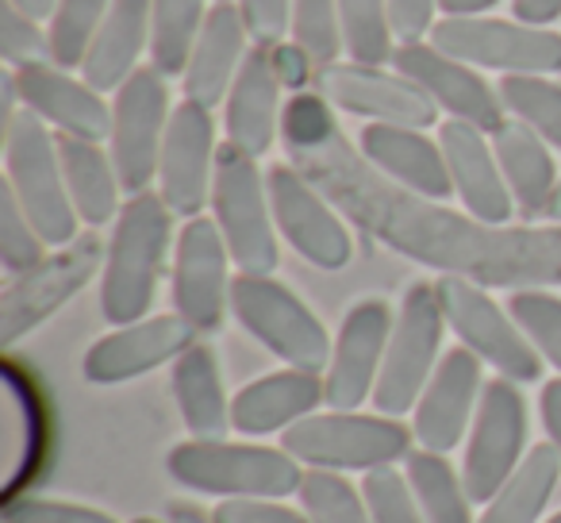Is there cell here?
Here are the masks:
<instances>
[{"label": "cell", "mask_w": 561, "mask_h": 523, "mask_svg": "<svg viewBox=\"0 0 561 523\" xmlns=\"http://www.w3.org/2000/svg\"><path fill=\"white\" fill-rule=\"evenodd\" d=\"M58 158H62L66 189L89 227H101L119 216V173L112 155H104L101 143L78 139V135H58Z\"/></svg>", "instance_id": "4dcf8cb0"}, {"label": "cell", "mask_w": 561, "mask_h": 523, "mask_svg": "<svg viewBox=\"0 0 561 523\" xmlns=\"http://www.w3.org/2000/svg\"><path fill=\"white\" fill-rule=\"evenodd\" d=\"M397 73H404L412 86H420L438 109H446L454 120L481 127L484 135H496L504 120V101L500 93L473 70L469 62H458L435 43H400L392 55Z\"/></svg>", "instance_id": "e0dca14e"}, {"label": "cell", "mask_w": 561, "mask_h": 523, "mask_svg": "<svg viewBox=\"0 0 561 523\" xmlns=\"http://www.w3.org/2000/svg\"><path fill=\"white\" fill-rule=\"evenodd\" d=\"M435 293L443 305L446 328L461 339V346H469L477 359L489 362L500 377H512V382H538L542 377V354L530 346L515 316L496 308V300L481 285H473L469 277L446 274L435 282Z\"/></svg>", "instance_id": "ba28073f"}, {"label": "cell", "mask_w": 561, "mask_h": 523, "mask_svg": "<svg viewBox=\"0 0 561 523\" xmlns=\"http://www.w3.org/2000/svg\"><path fill=\"white\" fill-rule=\"evenodd\" d=\"M242 58H247V24L234 4H216L208 9L204 32L193 47L185 70V96L204 109H216L234 86Z\"/></svg>", "instance_id": "4316f807"}, {"label": "cell", "mask_w": 561, "mask_h": 523, "mask_svg": "<svg viewBox=\"0 0 561 523\" xmlns=\"http://www.w3.org/2000/svg\"><path fill=\"white\" fill-rule=\"evenodd\" d=\"M438 0H389L392 35L400 43H423V35L438 24L435 20Z\"/></svg>", "instance_id": "7dc6e473"}, {"label": "cell", "mask_w": 561, "mask_h": 523, "mask_svg": "<svg viewBox=\"0 0 561 523\" xmlns=\"http://www.w3.org/2000/svg\"><path fill=\"white\" fill-rule=\"evenodd\" d=\"M150 4L154 0H112L108 16L81 62V78L96 93L119 89L139 70L135 62H139L142 47H150Z\"/></svg>", "instance_id": "83f0119b"}, {"label": "cell", "mask_w": 561, "mask_h": 523, "mask_svg": "<svg viewBox=\"0 0 561 523\" xmlns=\"http://www.w3.org/2000/svg\"><path fill=\"white\" fill-rule=\"evenodd\" d=\"M446 316L431 282H420L404 293L397 328H392L385 366L377 377L374 405L381 416H404L420 405L431 374L438 369V343H443Z\"/></svg>", "instance_id": "9c48e42d"}, {"label": "cell", "mask_w": 561, "mask_h": 523, "mask_svg": "<svg viewBox=\"0 0 561 523\" xmlns=\"http://www.w3.org/2000/svg\"><path fill=\"white\" fill-rule=\"evenodd\" d=\"M297 497L312 523H374L366 497L339 469H308L300 477Z\"/></svg>", "instance_id": "74e56055"}, {"label": "cell", "mask_w": 561, "mask_h": 523, "mask_svg": "<svg viewBox=\"0 0 561 523\" xmlns=\"http://www.w3.org/2000/svg\"><path fill=\"white\" fill-rule=\"evenodd\" d=\"M362 158L381 178L423 201H446L454 193L450 166H446L443 143H431L420 127L397 124H366L362 127Z\"/></svg>", "instance_id": "cb8c5ba5"}, {"label": "cell", "mask_w": 561, "mask_h": 523, "mask_svg": "<svg viewBox=\"0 0 561 523\" xmlns=\"http://www.w3.org/2000/svg\"><path fill=\"white\" fill-rule=\"evenodd\" d=\"M24 109H32L43 124L58 127V135L101 143L112 135V109L101 101L89 81H73L55 62H27L12 70Z\"/></svg>", "instance_id": "7402d4cb"}, {"label": "cell", "mask_w": 561, "mask_h": 523, "mask_svg": "<svg viewBox=\"0 0 561 523\" xmlns=\"http://www.w3.org/2000/svg\"><path fill=\"white\" fill-rule=\"evenodd\" d=\"M112 0H58L55 16H50V62L58 70H73L85 62L104 16H108Z\"/></svg>", "instance_id": "d590c367"}, {"label": "cell", "mask_w": 561, "mask_h": 523, "mask_svg": "<svg viewBox=\"0 0 561 523\" xmlns=\"http://www.w3.org/2000/svg\"><path fill=\"white\" fill-rule=\"evenodd\" d=\"M546 216L561 224V181H558V189H553V201H550V212H546Z\"/></svg>", "instance_id": "db71d44e"}, {"label": "cell", "mask_w": 561, "mask_h": 523, "mask_svg": "<svg viewBox=\"0 0 561 523\" xmlns=\"http://www.w3.org/2000/svg\"><path fill=\"white\" fill-rule=\"evenodd\" d=\"M4 162H9V189L24 204L35 231L47 239V247H66L78 239V208L66 189L58 139L47 132L32 109L12 112L4 127Z\"/></svg>", "instance_id": "277c9868"}, {"label": "cell", "mask_w": 561, "mask_h": 523, "mask_svg": "<svg viewBox=\"0 0 561 523\" xmlns=\"http://www.w3.org/2000/svg\"><path fill=\"white\" fill-rule=\"evenodd\" d=\"M527 443V405L515 389L512 377H492L481 389L473 428H469L466 462H461V481L477 504H489L500 485L519 469Z\"/></svg>", "instance_id": "4fadbf2b"}, {"label": "cell", "mask_w": 561, "mask_h": 523, "mask_svg": "<svg viewBox=\"0 0 561 523\" xmlns=\"http://www.w3.org/2000/svg\"><path fill=\"white\" fill-rule=\"evenodd\" d=\"M173 397L193 439H224V431L231 428V405L224 397L219 359L211 346L193 343L173 362Z\"/></svg>", "instance_id": "f546056e"}, {"label": "cell", "mask_w": 561, "mask_h": 523, "mask_svg": "<svg viewBox=\"0 0 561 523\" xmlns=\"http://www.w3.org/2000/svg\"><path fill=\"white\" fill-rule=\"evenodd\" d=\"M328 400V382L312 369H280V374L257 377L231 400V428L242 435H273L289 431L293 423L316 416Z\"/></svg>", "instance_id": "d4e9b609"}, {"label": "cell", "mask_w": 561, "mask_h": 523, "mask_svg": "<svg viewBox=\"0 0 561 523\" xmlns=\"http://www.w3.org/2000/svg\"><path fill=\"white\" fill-rule=\"evenodd\" d=\"M404 462H408V485H412L427 523H477L473 512H469L473 497H469L458 469L446 462V454L412 451Z\"/></svg>", "instance_id": "836d02e7"}, {"label": "cell", "mask_w": 561, "mask_h": 523, "mask_svg": "<svg viewBox=\"0 0 561 523\" xmlns=\"http://www.w3.org/2000/svg\"><path fill=\"white\" fill-rule=\"evenodd\" d=\"M431 43L450 58L500 73H561V35L519 20L443 16L431 27Z\"/></svg>", "instance_id": "30bf717a"}, {"label": "cell", "mask_w": 561, "mask_h": 523, "mask_svg": "<svg viewBox=\"0 0 561 523\" xmlns=\"http://www.w3.org/2000/svg\"><path fill=\"white\" fill-rule=\"evenodd\" d=\"M512 12L519 24L546 27L561 16V0H512Z\"/></svg>", "instance_id": "681fc988"}, {"label": "cell", "mask_w": 561, "mask_h": 523, "mask_svg": "<svg viewBox=\"0 0 561 523\" xmlns=\"http://www.w3.org/2000/svg\"><path fill=\"white\" fill-rule=\"evenodd\" d=\"M196 343V331L181 316H154V320L127 323L89 346L81 374L93 385H119L158 369L162 362H178Z\"/></svg>", "instance_id": "44dd1931"}, {"label": "cell", "mask_w": 561, "mask_h": 523, "mask_svg": "<svg viewBox=\"0 0 561 523\" xmlns=\"http://www.w3.org/2000/svg\"><path fill=\"white\" fill-rule=\"evenodd\" d=\"M507 312L515 316L530 346L561 374V300L542 289H519L507 300Z\"/></svg>", "instance_id": "ab89813d"}, {"label": "cell", "mask_w": 561, "mask_h": 523, "mask_svg": "<svg viewBox=\"0 0 561 523\" xmlns=\"http://www.w3.org/2000/svg\"><path fill=\"white\" fill-rule=\"evenodd\" d=\"M208 20V0H154L150 4V62L165 78L188 70L193 47Z\"/></svg>", "instance_id": "d6a6232c"}, {"label": "cell", "mask_w": 561, "mask_h": 523, "mask_svg": "<svg viewBox=\"0 0 561 523\" xmlns=\"http://www.w3.org/2000/svg\"><path fill=\"white\" fill-rule=\"evenodd\" d=\"M481 359L469 346H454L443 354L438 369L431 374L420 405H415L412 435L423 451L450 454L461 443L466 428H473L477 405H481Z\"/></svg>", "instance_id": "ffe728a7"}, {"label": "cell", "mask_w": 561, "mask_h": 523, "mask_svg": "<svg viewBox=\"0 0 561 523\" xmlns=\"http://www.w3.org/2000/svg\"><path fill=\"white\" fill-rule=\"evenodd\" d=\"M280 81L273 70L270 47L247 50L234 86L227 93V143L262 158L280 132Z\"/></svg>", "instance_id": "484cf974"}, {"label": "cell", "mask_w": 561, "mask_h": 523, "mask_svg": "<svg viewBox=\"0 0 561 523\" xmlns=\"http://www.w3.org/2000/svg\"><path fill=\"white\" fill-rule=\"evenodd\" d=\"M104 250L108 247H101L96 235H78L73 242L58 247V254L43 258L35 270L12 277L9 289L0 293V343H20L27 331L50 320L66 300L78 297L101 266Z\"/></svg>", "instance_id": "7c38bea8"}, {"label": "cell", "mask_w": 561, "mask_h": 523, "mask_svg": "<svg viewBox=\"0 0 561 523\" xmlns=\"http://www.w3.org/2000/svg\"><path fill=\"white\" fill-rule=\"evenodd\" d=\"M546 523H561V512H558V515H550V520H546Z\"/></svg>", "instance_id": "11a10c76"}, {"label": "cell", "mask_w": 561, "mask_h": 523, "mask_svg": "<svg viewBox=\"0 0 561 523\" xmlns=\"http://www.w3.org/2000/svg\"><path fill=\"white\" fill-rule=\"evenodd\" d=\"M504 112L561 150V86L546 73H504L496 86Z\"/></svg>", "instance_id": "e575fe53"}, {"label": "cell", "mask_w": 561, "mask_h": 523, "mask_svg": "<svg viewBox=\"0 0 561 523\" xmlns=\"http://www.w3.org/2000/svg\"><path fill=\"white\" fill-rule=\"evenodd\" d=\"M231 312L265 351L285 359L293 369H320L331 366L328 328L320 316L273 274H239L231 277Z\"/></svg>", "instance_id": "5b68a950"}, {"label": "cell", "mask_w": 561, "mask_h": 523, "mask_svg": "<svg viewBox=\"0 0 561 523\" xmlns=\"http://www.w3.org/2000/svg\"><path fill=\"white\" fill-rule=\"evenodd\" d=\"M293 43L308 50L316 70L339 62L343 24H339V0H293Z\"/></svg>", "instance_id": "f35d334b"}, {"label": "cell", "mask_w": 561, "mask_h": 523, "mask_svg": "<svg viewBox=\"0 0 561 523\" xmlns=\"http://www.w3.org/2000/svg\"><path fill=\"white\" fill-rule=\"evenodd\" d=\"M280 451L312 469H385L412 454V431L397 416H362V412H323L293 423L280 435Z\"/></svg>", "instance_id": "52a82bcc"}, {"label": "cell", "mask_w": 561, "mask_h": 523, "mask_svg": "<svg viewBox=\"0 0 561 523\" xmlns=\"http://www.w3.org/2000/svg\"><path fill=\"white\" fill-rule=\"evenodd\" d=\"M165 469L178 485L196 492H211L224 500H280L300 489V462L289 451L227 439H188L165 458Z\"/></svg>", "instance_id": "3957f363"}, {"label": "cell", "mask_w": 561, "mask_h": 523, "mask_svg": "<svg viewBox=\"0 0 561 523\" xmlns=\"http://www.w3.org/2000/svg\"><path fill=\"white\" fill-rule=\"evenodd\" d=\"M9 4H16V9L27 12L32 20H50L58 9V0H9Z\"/></svg>", "instance_id": "f5cc1de1"}, {"label": "cell", "mask_w": 561, "mask_h": 523, "mask_svg": "<svg viewBox=\"0 0 561 523\" xmlns=\"http://www.w3.org/2000/svg\"><path fill=\"white\" fill-rule=\"evenodd\" d=\"M4 523H116L101 508L70 504V500H47V497H24L9 500Z\"/></svg>", "instance_id": "ee69618b"}, {"label": "cell", "mask_w": 561, "mask_h": 523, "mask_svg": "<svg viewBox=\"0 0 561 523\" xmlns=\"http://www.w3.org/2000/svg\"><path fill=\"white\" fill-rule=\"evenodd\" d=\"M239 12L257 47H277L293 27V0H239Z\"/></svg>", "instance_id": "f6af8a7d"}, {"label": "cell", "mask_w": 561, "mask_h": 523, "mask_svg": "<svg viewBox=\"0 0 561 523\" xmlns=\"http://www.w3.org/2000/svg\"><path fill=\"white\" fill-rule=\"evenodd\" d=\"M362 497H366L374 523H427L408 477H400L392 466L369 469L366 481H362Z\"/></svg>", "instance_id": "b9f144b4"}, {"label": "cell", "mask_w": 561, "mask_h": 523, "mask_svg": "<svg viewBox=\"0 0 561 523\" xmlns=\"http://www.w3.org/2000/svg\"><path fill=\"white\" fill-rule=\"evenodd\" d=\"M211 208L231 250L239 274H273L277 270V231H273V204L257 158L224 143L216 155V185Z\"/></svg>", "instance_id": "8992f818"}, {"label": "cell", "mask_w": 561, "mask_h": 523, "mask_svg": "<svg viewBox=\"0 0 561 523\" xmlns=\"http://www.w3.org/2000/svg\"><path fill=\"white\" fill-rule=\"evenodd\" d=\"M170 216L173 208L162 201V193H135L119 208L101 274V312L116 328L147 320L154 305L165 247H170Z\"/></svg>", "instance_id": "7a4b0ae2"}, {"label": "cell", "mask_w": 561, "mask_h": 523, "mask_svg": "<svg viewBox=\"0 0 561 523\" xmlns=\"http://www.w3.org/2000/svg\"><path fill=\"white\" fill-rule=\"evenodd\" d=\"M211 523H312L308 515L293 512V508L277 504V500H224L211 512Z\"/></svg>", "instance_id": "bcb514c9"}, {"label": "cell", "mask_w": 561, "mask_h": 523, "mask_svg": "<svg viewBox=\"0 0 561 523\" xmlns=\"http://www.w3.org/2000/svg\"><path fill=\"white\" fill-rule=\"evenodd\" d=\"M492 150H496L500 173H504L507 189L515 196V208L523 216H546L558 189V170H553L550 143L535 135L519 120H507L496 135H492Z\"/></svg>", "instance_id": "f1b7e54d"}, {"label": "cell", "mask_w": 561, "mask_h": 523, "mask_svg": "<svg viewBox=\"0 0 561 523\" xmlns=\"http://www.w3.org/2000/svg\"><path fill=\"white\" fill-rule=\"evenodd\" d=\"M170 93H165V73L154 66H139L124 86L116 89L112 104V162H116L119 185L127 193H147L162 162L165 127H170Z\"/></svg>", "instance_id": "8fae6325"}, {"label": "cell", "mask_w": 561, "mask_h": 523, "mask_svg": "<svg viewBox=\"0 0 561 523\" xmlns=\"http://www.w3.org/2000/svg\"><path fill=\"white\" fill-rule=\"evenodd\" d=\"M270 58H273V70H277V81L285 89H305L316 70L308 50L297 47V43H277V47H270Z\"/></svg>", "instance_id": "c3c4849f"}, {"label": "cell", "mask_w": 561, "mask_h": 523, "mask_svg": "<svg viewBox=\"0 0 561 523\" xmlns=\"http://www.w3.org/2000/svg\"><path fill=\"white\" fill-rule=\"evenodd\" d=\"M392 328H397V316L377 297L358 300L346 312L335 351H331L328 377H323L328 382V405L335 412H358V405H366L374 397Z\"/></svg>", "instance_id": "ac0fdd59"}, {"label": "cell", "mask_w": 561, "mask_h": 523, "mask_svg": "<svg viewBox=\"0 0 561 523\" xmlns=\"http://www.w3.org/2000/svg\"><path fill=\"white\" fill-rule=\"evenodd\" d=\"M297 170L392 250L484 285L561 282V227H492L461 219L369 170L335 127L323 93H297L280 116Z\"/></svg>", "instance_id": "6da1fadb"}, {"label": "cell", "mask_w": 561, "mask_h": 523, "mask_svg": "<svg viewBox=\"0 0 561 523\" xmlns=\"http://www.w3.org/2000/svg\"><path fill=\"white\" fill-rule=\"evenodd\" d=\"M0 55H4V62L12 70L50 58V35L39 32V24L27 12H20L16 4H9V0L0 9Z\"/></svg>", "instance_id": "7bdbcfd3"}, {"label": "cell", "mask_w": 561, "mask_h": 523, "mask_svg": "<svg viewBox=\"0 0 561 523\" xmlns=\"http://www.w3.org/2000/svg\"><path fill=\"white\" fill-rule=\"evenodd\" d=\"M316 89L328 96V104L366 116L374 124L420 127L423 132L435 124L438 112V104L420 86H412L404 73H385L381 66H323V70H316Z\"/></svg>", "instance_id": "d6986e66"}, {"label": "cell", "mask_w": 561, "mask_h": 523, "mask_svg": "<svg viewBox=\"0 0 561 523\" xmlns=\"http://www.w3.org/2000/svg\"><path fill=\"white\" fill-rule=\"evenodd\" d=\"M558 477H561V454L553 451V443L535 446L519 462V469L500 485L496 497L484 504L477 523H538L542 508L550 504L553 489H558Z\"/></svg>", "instance_id": "1f68e13d"}, {"label": "cell", "mask_w": 561, "mask_h": 523, "mask_svg": "<svg viewBox=\"0 0 561 523\" xmlns=\"http://www.w3.org/2000/svg\"><path fill=\"white\" fill-rule=\"evenodd\" d=\"M227 262H231V250L216 219H188L173 254V308L181 320L193 323L196 336L224 328V316L231 308Z\"/></svg>", "instance_id": "5bb4252c"}, {"label": "cell", "mask_w": 561, "mask_h": 523, "mask_svg": "<svg viewBox=\"0 0 561 523\" xmlns=\"http://www.w3.org/2000/svg\"><path fill=\"white\" fill-rule=\"evenodd\" d=\"M216 124L211 109L196 101H181L170 116L162 143V162H158V193L178 216L196 219L201 208L211 201L216 185Z\"/></svg>", "instance_id": "2e32d148"}, {"label": "cell", "mask_w": 561, "mask_h": 523, "mask_svg": "<svg viewBox=\"0 0 561 523\" xmlns=\"http://www.w3.org/2000/svg\"><path fill=\"white\" fill-rule=\"evenodd\" d=\"M538 408H542L546 435H550L553 451L561 454V377H558V382L546 385V389H542V400H538Z\"/></svg>", "instance_id": "f907efd6"}, {"label": "cell", "mask_w": 561, "mask_h": 523, "mask_svg": "<svg viewBox=\"0 0 561 523\" xmlns=\"http://www.w3.org/2000/svg\"><path fill=\"white\" fill-rule=\"evenodd\" d=\"M492 4H500V0H438V9H443L446 16H481Z\"/></svg>", "instance_id": "816d5d0a"}, {"label": "cell", "mask_w": 561, "mask_h": 523, "mask_svg": "<svg viewBox=\"0 0 561 523\" xmlns=\"http://www.w3.org/2000/svg\"><path fill=\"white\" fill-rule=\"evenodd\" d=\"M43 247H47V239L35 231L24 204L16 201V193L4 181V189H0V262H4V270L12 277L35 270L43 262Z\"/></svg>", "instance_id": "60d3db41"}, {"label": "cell", "mask_w": 561, "mask_h": 523, "mask_svg": "<svg viewBox=\"0 0 561 523\" xmlns=\"http://www.w3.org/2000/svg\"><path fill=\"white\" fill-rule=\"evenodd\" d=\"M339 24H343V47L354 62L381 66L397 55L389 0H339Z\"/></svg>", "instance_id": "8d00e7d4"}, {"label": "cell", "mask_w": 561, "mask_h": 523, "mask_svg": "<svg viewBox=\"0 0 561 523\" xmlns=\"http://www.w3.org/2000/svg\"><path fill=\"white\" fill-rule=\"evenodd\" d=\"M438 143H443L446 166H450L454 193L461 196L469 216L481 219V224L504 227L515 212V196L507 189L504 173H500L496 150L489 147L481 127L466 124V120H446Z\"/></svg>", "instance_id": "603a6c76"}, {"label": "cell", "mask_w": 561, "mask_h": 523, "mask_svg": "<svg viewBox=\"0 0 561 523\" xmlns=\"http://www.w3.org/2000/svg\"><path fill=\"white\" fill-rule=\"evenodd\" d=\"M265 189H270L273 219H277L280 235L293 242L300 258H308L320 270H343L351 262V231L305 173L293 166H273L265 173Z\"/></svg>", "instance_id": "9a60e30c"}]
</instances>
